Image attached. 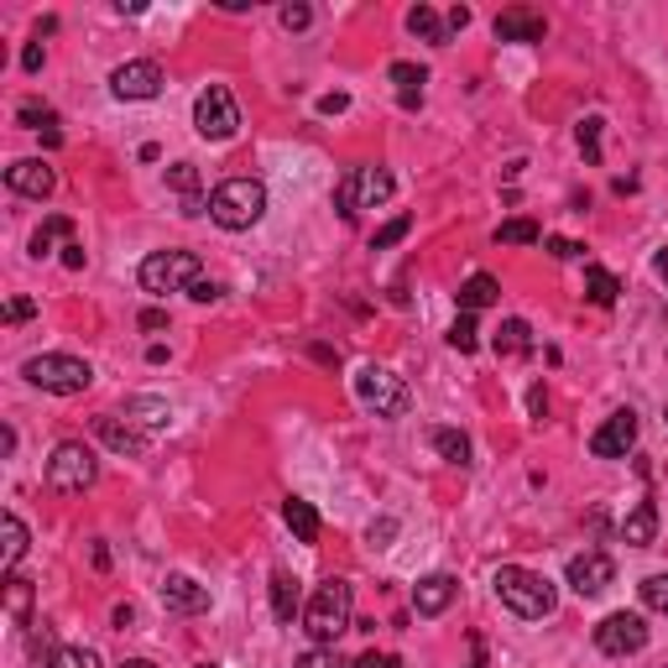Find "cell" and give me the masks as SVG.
Returning <instances> with one entry per match:
<instances>
[{
	"label": "cell",
	"instance_id": "6da1fadb",
	"mask_svg": "<svg viewBox=\"0 0 668 668\" xmlns=\"http://www.w3.org/2000/svg\"><path fill=\"white\" fill-rule=\"evenodd\" d=\"M303 627H309L313 647H334L350 627H356V591H350V580H339V574H330L319 591H313V600L303 606Z\"/></svg>",
	"mask_w": 668,
	"mask_h": 668
},
{
	"label": "cell",
	"instance_id": "7a4b0ae2",
	"mask_svg": "<svg viewBox=\"0 0 668 668\" xmlns=\"http://www.w3.org/2000/svg\"><path fill=\"white\" fill-rule=\"evenodd\" d=\"M491 585H497L501 606H506L512 617H523V621L553 617V585L544 580V574L523 570V564H501V570L491 574Z\"/></svg>",
	"mask_w": 668,
	"mask_h": 668
},
{
	"label": "cell",
	"instance_id": "3957f363",
	"mask_svg": "<svg viewBox=\"0 0 668 668\" xmlns=\"http://www.w3.org/2000/svg\"><path fill=\"white\" fill-rule=\"evenodd\" d=\"M262 215H266V183H257V178H225L210 193V219L219 230H251Z\"/></svg>",
	"mask_w": 668,
	"mask_h": 668
},
{
	"label": "cell",
	"instance_id": "277c9868",
	"mask_svg": "<svg viewBox=\"0 0 668 668\" xmlns=\"http://www.w3.org/2000/svg\"><path fill=\"white\" fill-rule=\"evenodd\" d=\"M136 277H142L146 293L167 298V293H189V287L204 277V266H199V257H193V251H152Z\"/></svg>",
	"mask_w": 668,
	"mask_h": 668
},
{
	"label": "cell",
	"instance_id": "5b68a950",
	"mask_svg": "<svg viewBox=\"0 0 668 668\" xmlns=\"http://www.w3.org/2000/svg\"><path fill=\"white\" fill-rule=\"evenodd\" d=\"M22 377L32 386L52 392V397H73V392H84V386L95 382L90 360H79V356H32L22 366Z\"/></svg>",
	"mask_w": 668,
	"mask_h": 668
},
{
	"label": "cell",
	"instance_id": "8992f818",
	"mask_svg": "<svg viewBox=\"0 0 668 668\" xmlns=\"http://www.w3.org/2000/svg\"><path fill=\"white\" fill-rule=\"evenodd\" d=\"M99 476V460L90 444H79V439H63L48 460V486L52 491H63V497H79V491H90Z\"/></svg>",
	"mask_w": 668,
	"mask_h": 668
},
{
	"label": "cell",
	"instance_id": "52a82bcc",
	"mask_svg": "<svg viewBox=\"0 0 668 668\" xmlns=\"http://www.w3.org/2000/svg\"><path fill=\"white\" fill-rule=\"evenodd\" d=\"M356 397H360V407L366 413H377V418H403L407 413V386H403V377H392L386 366H360L356 371Z\"/></svg>",
	"mask_w": 668,
	"mask_h": 668
},
{
	"label": "cell",
	"instance_id": "ba28073f",
	"mask_svg": "<svg viewBox=\"0 0 668 668\" xmlns=\"http://www.w3.org/2000/svg\"><path fill=\"white\" fill-rule=\"evenodd\" d=\"M193 131H199L204 142H230V136L240 131L236 95H230L225 84H210V90H199V99H193Z\"/></svg>",
	"mask_w": 668,
	"mask_h": 668
},
{
	"label": "cell",
	"instance_id": "9c48e42d",
	"mask_svg": "<svg viewBox=\"0 0 668 668\" xmlns=\"http://www.w3.org/2000/svg\"><path fill=\"white\" fill-rule=\"evenodd\" d=\"M596 647L606 658H632L647 647V621L637 611H611V617L596 627Z\"/></svg>",
	"mask_w": 668,
	"mask_h": 668
},
{
	"label": "cell",
	"instance_id": "30bf717a",
	"mask_svg": "<svg viewBox=\"0 0 668 668\" xmlns=\"http://www.w3.org/2000/svg\"><path fill=\"white\" fill-rule=\"evenodd\" d=\"M617 585V564L606 559V553H574L570 559V591L574 596H585V600H596V596H606Z\"/></svg>",
	"mask_w": 668,
	"mask_h": 668
},
{
	"label": "cell",
	"instance_id": "8fae6325",
	"mask_svg": "<svg viewBox=\"0 0 668 668\" xmlns=\"http://www.w3.org/2000/svg\"><path fill=\"white\" fill-rule=\"evenodd\" d=\"M632 444H637V413H632V407L611 413V418L591 433V454H596V460H627Z\"/></svg>",
	"mask_w": 668,
	"mask_h": 668
},
{
	"label": "cell",
	"instance_id": "7c38bea8",
	"mask_svg": "<svg viewBox=\"0 0 668 668\" xmlns=\"http://www.w3.org/2000/svg\"><path fill=\"white\" fill-rule=\"evenodd\" d=\"M110 95L116 99H157L163 95V69L152 58H136V63H120L110 73Z\"/></svg>",
	"mask_w": 668,
	"mask_h": 668
},
{
	"label": "cell",
	"instance_id": "4fadbf2b",
	"mask_svg": "<svg viewBox=\"0 0 668 668\" xmlns=\"http://www.w3.org/2000/svg\"><path fill=\"white\" fill-rule=\"evenodd\" d=\"M5 183H11V193H26V199H48V193L58 189V172H52L43 157H22V163L5 167Z\"/></svg>",
	"mask_w": 668,
	"mask_h": 668
},
{
	"label": "cell",
	"instance_id": "5bb4252c",
	"mask_svg": "<svg viewBox=\"0 0 668 668\" xmlns=\"http://www.w3.org/2000/svg\"><path fill=\"white\" fill-rule=\"evenodd\" d=\"M163 606L172 617H199V611H210V585H199L189 574H167Z\"/></svg>",
	"mask_w": 668,
	"mask_h": 668
},
{
	"label": "cell",
	"instance_id": "9a60e30c",
	"mask_svg": "<svg viewBox=\"0 0 668 668\" xmlns=\"http://www.w3.org/2000/svg\"><path fill=\"white\" fill-rule=\"evenodd\" d=\"M454 591H460L454 574H424V580L413 585V611H418V617H444L454 606Z\"/></svg>",
	"mask_w": 668,
	"mask_h": 668
},
{
	"label": "cell",
	"instance_id": "2e32d148",
	"mask_svg": "<svg viewBox=\"0 0 668 668\" xmlns=\"http://www.w3.org/2000/svg\"><path fill=\"white\" fill-rule=\"evenodd\" d=\"M544 32H549V22L538 11H523V5L497 16V43H544Z\"/></svg>",
	"mask_w": 668,
	"mask_h": 668
},
{
	"label": "cell",
	"instance_id": "e0dca14e",
	"mask_svg": "<svg viewBox=\"0 0 668 668\" xmlns=\"http://www.w3.org/2000/svg\"><path fill=\"white\" fill-rule=\"evenodd\" d=\"M392 172L386 167H356V204L360 210H377V204H386L392 199Z\"/></svg>",
	"mask_w": 668,
	"mask_h": 668
},
{
	"label": "cell",
	"instance_id": "ac0fdd59",
	"mask_svg": "<svg viewBox=\"0 0 668 668\" xmlns=\"http://www.w3.org/2000/svg\"><path fill=\"white\" fill-rule=\"evenodd\" d=\"M621 538H627L632 549H647V544L658 538V506H653V501H637V506L621 517Z\"/></svg>",
	"mask_w": 668,
	"mask_h": 668
},
{
	"label": "cell",
	"instance_id": "d6986e66",
	"mask_svg": "<svg viewBox=\"0 0 668 668\" xmlns=\"http://www.w3.org/2000/svg\"><path fill=\"white\" fill-rule=\"evenodd\" d=\"M95 433L110 444L116 454H146V433L136 424H120V418H99Z\"/></svg>",
	"mask_w": 668,
	"mask_h": 668
},
{
	"label": "cell",
	"instance_id": "ffe728a7",
	"mask_svg": "<svg viewBox=\"0 0 668 668\" xmlns=\"http://www.w3.org/2000/svg\"><path fill=\"white\" fill-rule=\"evenodd\" d=\"M283 523L293 527V538H298V544H319V512H313V501L287 497L283 501Z\"/></svg>",
	"mask_w": 668,
	"mask_h": 668
},
{
	"label": "cell",
	"instance_id": "44dd1931",
	"mask_svg": "<svg viewBox=\"0 0 668 668\" xmlns=\"http://www.w3.org/2000/svg\"><path fill=\"white\" fill-rule=\"evenodd\" d=\"M392 84H397V105H403V110H418V105H424L429 73L418 69V63H392Z\"/></svg>",
	"mask_w": 668,
	"mask_h": 668
},
{
	"label": "cell",
	"instance_id": "7402d4cb",
	"mask_svg": "<svg viewBox=\"0 0 668 668\" xmlns=\"http://www.w3.org/2000/svg\"><path fill=\"white\" fill-rule=\"evenodd\" d=\"M454 298H460V313H480V309H491V303L501 298V287H497V277H491V272H476L470 283L454 293Z\"/></svg>",
	"mask_w": 668,
	"mask_h": 668
},
{
	"label": "cell",
	"instance_id": "603a6c76",
	"mask_svg": "<svg viewBox=\"0 0 668 668\" xmlns=\"http://www.w3.org/2000/svg\"><path fill=\"white\" fill-rule=\"evenodd\" d=\"M303 611V600H298V580L287 570L272 574V617L283 621V627H293V617Z\"/></svg>",
	"mask_w": 668,
	"mask_h": 668
},
{
	"label": "cell",
	"instance_id": "cb8c5ba5",
	"mask_svg": "<svg viewBox=\"0 0 668 668\" xmlns=\"http://www.w3.org/2000/svg\"><path fill=\"white\" fill-rule=\"evenodd\" d=\"M407 32H413V37H424V43H433V48H444L450 22H439V11H433V5H413V11H407Z\"/></svg>",
	"mask_w": 668,
	"mask_h": 668
},
{
	"label": "cell",
	"instance_id": "d4e9b609",
	"mask_svg": "<svg viewBox=\"0 0 668 668\" xmlns=\"http://www.w3.org/2000/svg\"><path fill=\"white\" fill-rule=\"evenodd\" d=\"M527 350H533V330H527V319H501L497 356H527Z\"/></svg>",
	"mask_w": 668,
	"mask_h": 668
},
{
	"label": "cell",
	"instance_id": "484cf974",
	"mask_svg": "<svg viewBox=\"0 0 668 668\" xmlns=\"http://www.w3.org/2000/svg\"><path fill=\"white\" fill-rule=\"evenodd\" d=\"M617 293H621V283L606 272V266H585V298H591L596 309H611V303H617Z\"/></svg>",
	"mask_w": 668,
	"mask_h": 668
},
{
	"label": "cell",
	"instance_id": "4316f807",
	"mask_svg": "<svg viewBox=\"0 0 668 668\" xmlns=\"http://www.w3.org/2000/svg\"><path fill=\"white\" fill-rule=\"evenodd\" d=\"M126 424H136V429H163L167 403H157V397H131V403H126Z\"/></svg>",
	"mask_w": 668,
	"mask_h": 668
},
{
	"label": "cell",
	"instance_id": "83f0119b",
	"mask_svg": "<svg viewBox=\"0 0 668 668\" xmlns=\"http://www.w3.org/2000/svg\"><path fill=\"white\" fill-rule=\"evenodd\" d=\"M5 544H0V564H5V570H16V564H22V553H26V527H22V517H16V512H5Z\"/></svg>",
	"mask_w": 668,
	"mask_h": 668
},
{
	"label": "cell",
	"instance_id": "f1b7e54d",
	"mask_svg": "<svg viewBox=\"0 0 668 668\" xmlns=\"http://www.w3.org/2000/svg\"><path fill=\"white\" fill-rule=\"evenodd\" d=\"M69 236H73V219L69 215H48L43 219V230L32 236V257H48L52 240H63V246H69Z\"/></svg>",
	"mask_w": 668,
	"mask_h": 668
},
{
	"label": "cell",
	"instance_id": "f546056e",
	"mask_svg": "<svg viewBox=\"0 0 668 668\" xmlns=\"http://www.w3.org/2000/svg\"><path fill=\"white\" fill-rule=\"evenodd\" d=\"M433 450H439V460H450V465H470V439L460 429H433Z\"/></svg>",
	"mask_w": 668,
	"mask_h": 668
},
{
	"label": "cell",
	"instance_id": "4dcf8cb0",
	"mask_svg": "<svg viewBox=\"0 0 668 668\" xmlns=\"http://www.w3.org/2000/svg\"><path fill=\"white\" fill-rule=\"evenodd\" d=\"M538 240H544V230L533 219H501L497 230V246H538Z\"/></svg>",
	"mask_w": 668,
	"mask_h": 668
},
{
	"label": "cell",
	"instance_id": "1f68e13d",
	"mask_svg": "<svg viewBox=\"0 0 668 668\" xmlns=\"http://www.w3.org/2000/svg\"><path fill=\"white\" fill-rule=\"evenodd\" d=\"M5 611H11V621H26V611H32V580H22V574L5 580Z\"/></svg>",
	"mask_w": 668,
	"mask_h": 668
},
{
	"label": "cell",
	"instance_id": "d6a6232c",
	"mask_svg": "<svg viewBox=\"0 0 668 668\" xmlns=\"http://www.w3.org/2000/svg\"><path fill=\"white\" fill-rule=\"evenodd\" d=\"M48 668H99V653L95 647H52Z\"/></svg>",
	"mask_w": 668,
	"mask_h": 668
},
{
	"label": "cell",
	"instance_id": "836d02e7",
	"mask_svg": "<svg viewBox=\"0 0 668 668\" xmlns=\"http://www.w3.org/2000/svg\"><path fill=\"white\" fill-rule=\"evenodd\" d=\"M450 345H454V350H460V356H476V345H480L476 313H460V319H454V330H450Z\"/></svg>",
	"mask_w": 668,
	"mask_h": 668
},
{
	"label": "cell",
	"instance_id": "e575fe53",
	"mask_svg": "<svg viewBox=\"0 0 668 668\" xmlns=\"http://www.w3.org/2000/svg\"><path fill=\"white\" fill-rule=\"evenodd\" d=\"M600 126H606V120H600V116L580 120V152H585V163H591V167L600 163Z\"/></svg>",
	"mask_w": 668,
	"mask_h": 668
},
{
	"label": "cell",
	"instance_id": "d590c367",
	"mask_svg": "<svg viewBox=\"0 0 668 668\" xmlns=\"http://www.w3.org/2000/svg\"><path fill=\"white\" fill-rule=\"evenodd\" d=\"M643 606H647V611H664V617H668V574H647V580H643Z\"/></svg>",
	"mask_w": 668,
	"mask_h": 668
},
{
	"label": "cell",
	"instance_id": "8d00e7d4",
	"mask_svg": "<svg viewBox=\"0 0 668 668\" xmlns=\"http://www.w3.org/2000/svg\"><path fill=\"white\" fill-rule=\"evenodd\" d=\"M334 210H339L345 219L360 215V204H356V172H345V178L334 183Z\"/></svg>",
	"mask_w": 668,
	"mask_h": 668
},
{
	"label": "cell",
	"instance_id": "74e56055",
	"mask_svg": "<svg viewBox=\"0 0 668 668\" xmlns=\"http://www.w3.org/2000/svg\"><path fill=\"white\" fill-rule=\"evenodd\" d=\"M16 116H22V126H32V131H58V116H52L48 105H37V99H26Z\"/></svg>",
	"mask_w": 668,
	"mask_h": 668
},
{
	"label": "cell",
	"instance_id": "f35d334b",
	"mask_svg": "<svg viewBox=\"0 0 668 668\" xmlns=\"http://www.w3.org/2000/svg\"><path fill=\"white\" fill-rule=\"evenodd\" d=\"M407 230H413V219H407V215H397V219H392V225H382V230L371 236V251H386V246H397V240H403Z\"/></svg>",
	"mask_w": 668,
	"mask_h": 668
},
{
	"label": "cell",
	"instance_id": "ab89813d",
	"mask_svg": "<svg viewBox=\"0 0 668 668\" xmlns=\"http://www.w3.org/2000/svg\"><path fill=\"white\" fill-rule=\"evenodd\" d=\"M167 183L183 193V199H193V189H199V172H193V163H172V167H167Z\"/></svg>",
	"mask_w": 668,
	"mask_h": 668
},
{
	"label": "cell",
	"instance_id": "60d3db41",
	"mask_svg": "<svg viewBox=\"0 0 668 668\" xmlns=\"http://www.w3.org/2000/svg\"><path fill=\"white\" fill-rule=\"evenodd\" d=\"M298 668H356V664H345L334 647H309V653L298 658Z\"/></svg>",
	"mask_w": 668,
	"mask_h": 668
},
{
	"label": "cell",
	"instance_id": "b9f144b4",
	"mask_svg": "<svg viewBox=\"0 0 668 668\" xmlns=\"http://www.w3.org/2000/svg\"><path fill=\"white\" fill-rule=\"evenodd\" d=\"M277 22H283V32H303V26L313 22V11L309 5H283V11H277Z\"/></svg>",
	"mask_w": 668,
	"mask_h": 668
},
{
	"label": "cell",
	"instance_id": "7bdbcfd3",
	"mask_svg": "<svg viewBox=\"0 0 668 668\" xmlns=\"http://www.w3.org/2000/svg\"><path fill=\"white\" fill-rule=\"evenodd\" d=\"M544 246H549V257H553V262H574V257H580V251H585V246H574V240H564V236L544 240Z\"/></svg>",
	"mask_w": 668,
	"mask_h": 668
},
{
	"label": "cell",
	"instance_id": "ee69618b",
	"mask_svg": "<svg viewBox=\"0 0 668 668\" xmlns=\"http://www.w3.org/2000/svg\"><path fill=\"white\" fill-rule=\"evenodd\" d=\"M32 313H37V303H32V298H11V303H5V324H26Z\"/></svg>",
	"mask_w": 668,
	"mask_h": 668
},
{
	"label": "cell",
	"instance_id": "f6af8a7d",
	"mask_svg": "<svg viewBox=\"0 0 668 668\" xmlns=\"http://www.w3.org/2000/svg\"><path fill=\"white\" fill-rule=\"evenodd\" d=\"M356 668H403V658L397 653H366V658H356Z\"/></svg>",
	"mask_w": 668,
	"mask_h": 668
},
{
	"label": "cell",
	"instance_id": "bcb514c9",
	"mask_svg": "<svg viewBox=\"0 0 668 668\" xmlns=\"http://www.w3.org/2000/svg\"><path fill=\"white\" fill-rule=\"evenodd\" d=\"M43 63H48V52H43V43H26L22 69H26V73H43Z\"/></svg>",
	"mask_w": 668,
	"mask_h": 668
},
{
	"label": "cell",
	"instance_id": "7dc6e473",
	"mask_svg": "<svg viewBox=\"0 0 668 668\" xmlns=\"http://www.w3.org/2000/svg\"><path fill=\"white\" fill-rule=\"evenodd\" d=\"M189 298H199V303H215V298H219V283H210V277H199V283L189 287Z\"/></svg>",
	"mask_w": 668,
	"mask_h": 668
},
{
	"label": "cell",
	"instance_id": "c3c4849f",
	"mask_svg": "<svg viewBox=\"0 0 668 668\" xmlns=\"http://www.w3.org/2000/svg\"><path fill=\"white\" fill-rule=\"evenodd\" d=\"M339 110H350V95H324L319 99V116H339Z\"/></svg>",
	"mask_w": 668,
	"mask_h": 668
},
{
	"label": "cell",
	"instance_id": "681fc988",
	"mask_svg": "<svg viewBox=\"0 0 668 668\" xmlns=\"http://www.w3.org/2000/svg\"><path fill=\"white\" fill-rule=\"evenodd\" d=\"M527 413H533V418H544V413H549V392H544V386H533V392H527Z\"/></svg>",
	"mask_w": 668,
	"mask_h": 668
},
{
	"label": "cell",
	"instance_id": "f907efd6",
	"mask_svg": "<svg viewBox=\"0 0 668 668\" xmlns=\"http://www.w3.org/2000/svg\"><path fill=\"white\" fill-rule=\"evenodd\" d=\"M63 266H69V272H79V266H84V246H79V240H69V246H63Z\"/></svg>",
	"mask_w": 668,
	"mask_h": 668
},
{
	"label": "cell",
	"instance_id": "816d5d0a",
	"mask_svg": "<svg viewBox=\"0 0 668 668\" xmlns=\"http://www.w3.org/2000/svg\"><path fill=\"white\" fill-rule=\"evenodd\" d=\"M470 26V5H454L450 11V32H465Z\"/></svg>",
	"mask_w": 668,
	"mask_h": 668
},
{
	"label": "cell",
	"instance_id": "f5cc1de1",
	"mask_svg": "<svg viewBox=\"0 0 668 668\" xmlns=\"http://www.w3.org/2000/svg\"><path fill=\"white\" fill-rule=\"evenodd\" d=\"M142 330H167V313L163 309H146L142 313Z\"/></svg>",
	"mask_w": 668,
	"mask_h": 668
},
{
	"label": "cell",
	"instance_id": "db71d44e",
	"mask_svg": "<svg viewBox=\"0 0 668 668\" xmlns=\"http://www.w3.org/2000/svg\"><path fill=\"white\" fill-rule=\"evenodd\" d=\"M392 533H397V523H392V517H386V523H371V544H377V538H392Z\"/></svg>",
	"mask_w": 668,
	"mask_h": 668
},
{
	"label": "cell",
	"instance_id": "11a10c76",
	"mask_svg": "<svg viewBox=\"0 0 668 668\" xmlns=\"http://www.w3.org/2000/svg\"><path fill=\"white\" fill-rule=\"evenodd\" d=\"M653 272H658V277H664V287H668V251H658V257H653Z\"/></svg>",
	"mask_w": 668,
	"mask_h": 668
},
{
	"label": "cell",
	"instance_id": "9f6ffc18",
	"mask_svg": "<svg viewBox=\"0 0 668 668\" xmlns=\"http://www.w3.org/2000/svg\"><path fill=\"white\" fill-rule=\"evenodd\" d=\"M120 668H157V664H152V658H126Z\"/></svg>",
	"mask_w": 668,
	"mask_h": 668
},
{
	"label": "cell",
	"instance_id": "6f0895ef",
	"mask_svg": "<svg viewBox=\"0 0 668 668\" xmlns=\"http://www.w3.org/2000/svg\"><path fill=\"white\" fill-rule=\"evenodd\" d=\"M465 668H486V653H480V643H476V658H470Z\"/></svg>",
	"mask_w": 668,
	"mask_h": 668
},
{
	"label": "cell",
	"instance_id": "680465c9",
	"mask_svg": "<svg viewBox=\"0 0 668 668\" xmlns=\"http://www.w3.org/2000/svg\"><path fill=\"white\" fill-rule=\"evenodd\" d=\"M193 668H219V664H193Z\"/></svg>",
	"mask_w": 668,
	"mask_h": 668
},
{
	"label": "cell",
	"instance_id": "91938a15",
	"mask_svg": "<svg viewBox=\"0 0 668 668\" xmlns=\"http://www.w3.org/2000/svg\"><path fill=\"white\" fill-rule=\"evenodd\" d=\"M664 424H668V413H664Z\"/></svg>",
	"mask_w": 668,
	"mask_h": 668
}]
</instances>
